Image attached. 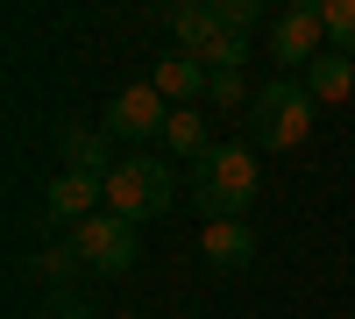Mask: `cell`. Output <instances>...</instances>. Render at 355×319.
I'll return each instance as SVG.
<instances>
[{
    "label": "cell",
    "instance_id": "obj_1",
    "mask_svg": "<svg viewBox=\"0 0 355 319\" xmlns=\"http://www.w3.org/2000/svg\"><path fill=\"white\" fill-rule=\"evenodd\" d=\"M263 192V170H256V149L249 142H214L199 163H192V199L206 220H249Z\"/></svg>",
    "mask_w": 355,
    "mask_h": 319
},
{
    "label": "cell",
    "instance_id": "obj_2",
    "mask_svg": "<svg viewBox=\"0 0 355 319\" xmlns=\"http://www.w3.org/2000/svg\"><path fill=\"white\" fill-rule=\"evenodd\" d=\"M242 128H249V149L263 156H284V149H299V142L313 135V93H306V78H270V85H256V107L242 113Z\"/></svg>",
    "mask_w": 355,
    "mask_h": 319
},
{
    "label": "cell",
    "instance_id": "obj_3",
    "mask_svg": "<svg viewBox=\"0 0 355 319\" xmlns=\"http://www.w3.org/2000/svg\"><path fill=\"white\" fill-rule=\"evenodd\" d=\"M164 206H171V170L157 156H121V170L107 178V213L128 227H150Z\"/></svg>",
    "mask_w": 355,
    "mask_h": 319
},
{
    "label": "cell",
    "instance_id": "obj_4",
    "mask_svg": "<svg viewBox=\"0 0 355 319\" xmlns=\"http://www.w3.org/2000/svg\"><path fill=\"white\" fill-rule=\"evenodd\" d=\"M114 142H157L164 128H171V100L157 93L150 78H135V85H121V93L107 100V121H100Z\"/></svg>",
    "mask_w": 355,
    "mask_h": 319
},
{
    "label": "cell",
    "instance_id": "obj_5",
    "mask_svg": "<svg viewBox=\"0 0 355 319\" xmlns=\"http://www.w3.org/2000/svg\"><path fill=\"white\" fill-rule=\"evenodd\" d=\"M71 248H78L85 277H121V270H135V227L114 220V213H93L85 227H71Z\"/></svg>",
    "mask_w": 355,
    "mask_h": 319
},
{
    "label": "cell",
    "instance_id": "obj_6",
    "mask_svg": "<svg viewBox=\"0 0 355 319\" xmlns=\"http://www.w3.org/2000/svg\"><path fill=\"white\" fill-rule=\"evenodd\" d=\"M93 213H107V178H85V170H57V178L43 185V227L71 235V227H85Z\"/></svg>",
    "mask_w": 355,
    "mask_h": 319
},
{
    "label": "cell",
    "instance_id": "obj_7",
    "mask_svg": "<svg viewBox=\"0 0 355 319\" xmlns=\"http://www.w3.org/2000/svg\"><path fill=\"white\" fill-rule=\"evenodd\" d=\"M327 50V28H320V8L313 0H299V8H284L277 21H270V64H313V57Z\"/></svg>",
    "mask_w": 355,
    "mask_h": 319
},
{
    "label": "cell",
    "instance_id": "obj_8",
    "mask_svg": "<svg viewBox=\"0 0 355 319\" xmlns=\"http://www.w3.org/2000/svg\"><path fill=\"white\" fill-rule=\"evenodd\" d=\"M206 78H214V71H206L192 50H171V57H157V71H150V85H157V93H164L171 107H206Z\"/></svg>",
    "mask_w": 355,
    "mask_h": 319
},
{
    "label": "cell",
    "instance_id": "obj_9",
    "mask_svg": "<svg viewBox=\"0 0 355 319\" xmlns=\"http://www.w3.org/2000/svg\"><path fill=\"white\" fill-rule=\"evenodd\" d=\"M57 149H64V170H85V178H114V170H121L107 128H64V135H57Z\"/></svg>",
    "mask_w": 355,
    "mask_h": 319
},
{
    "label": "cell",
    "instance_id": "obj_10",
    "mask_svg": "<svg viewBox=\"0 0 355 319\" xmlns=\"http://www.w3.org/2000/svg\"><path fill=\"white\" fill-rule=\"evenodd\" d=\"M199 248H206V263H214V270H249V263H256V227H249V220H206Z\"/></svg>",
    "mask_w": 355,
    "mask_h": 319
},
{
    "label": "cell",
    "instance_id": "obj_11",
    "mask_svg": "<svg viewBox=\"0 0 355 319\" xmlns=\"http://www.w3.org/2000/svg\"><path fill=\"white\" fill-rule=\"evenodd\" d=\"M306 93H313V107H341V100L355 93V57L320 50L313 64H306Z\"/></svg>",
    "mask_w": 355,
    "mask_h": 319
},
{
    "label": "cell",
    "instance_id": "obj_12",
    "mask_svg": "<svg viewBox=\"0 0 355 319\" xmlns=\"http://www.w3.org/2000/svg\"><path fill=\"white\" fill-rule=\"evenodd\" d=\"M150 21L171 28V43H178V50H199L206 36H214V0H171V8H157Z\"/></svg>",
    "mask_w": 355,
    "mask_h": 319
},
{
    "label": "cell",
    "instance_id": "obj_13",
    "mask_svg": "<svg viewBox=\"0 0 355 319\" xmlns=\"http://www.w3.org/2000/svg\"><path fill=\"white\" fill-rule=\"evenodd\" d=\"M164 149L178 163H199L214 142H206V107H171V128H164Z\"/></svg>",
    "mask_w": 355,
    "mask_h": 319
},
{
    "label": "cell",
    "instance_id": "obj_14",
    "mask_svg": "<svg viewBox=\"0 0 355 319\" xmlns=\"http://www.w3.org/2000/svg\"><path fill=\"white\" fill-rule=\"evenodd\" d=\"M28 270H36L43 284H71V277H85V263H78V248H71V235H57V241H43L36 255H28Z\"/></svg>",
    "mask_w": 355,
    "mask_h": 319
},
{
    "label": "cell",
    "instance_id": "obj_15",
    "mask_svg": "<svg viewBox=\"0 0 355 319\" xmlns=\"http://www.w3.org/2000/svg\"><path fill=\"white\" fill-rule=\"evenodd\" d=\"M192 57H199L206 71H242V64H249V36H227V28H214V36H206Z\"/></svg>",
    "mask_w": 355,
    "mask_h": 319
},
{
    "label": "cell",
    "instance_id": "obj_16",
    "mask_svg": "<svg viewBox=\"0 0 355 319\" xmlns=\"http://www.w3.org/2000/svg\"><path fill=\"white\" fill-rule=\"evenodd\" d=\"M320 8V28H327V50L355 57V0H313Z\"/></svg>",
    "mask_w": 355,
    "mask_h": 319
},
{
    "label": "cell",
    "instance_id": "obj_17",
    "mask_svg": "<svg viewBox=\"0 0 355 319\" xmlns=\"http://www.w3.org/2000/svg\"><path fill=\"white\" fill-rule=\"evenodd\" d=\"M206 107H214V113H234V107H256V93H249L242 71H214V78H206Z\"/></svg>",
    "mask_w": 355,
    "mask_h": 319
},
{
    "label": "cell",
    "instance_id": "obj_18",
    "mask_svg": "<svg viewBox=\"0 0 355 319\" xmlns=\"http://www.w3.org/2000/svg\"><path fill=\"white\" fill-rule=\"evenodd\" d=\"M256 21H263V0H214V28H227V36H249Z\"/></svg>",
    "mask_w": 355,
    "mask_h": 319
},
{
    "label": "cell",
    "instance_id": "obj_19",
    "mask_svg": "<svg viewBox=\"0 0 355 319\" xmlns=\"http://www.w3.org/2000/svg\"><path fill=\"white\" fill-rule=\"evenodd\" d=\"M50 319H93V312H85L78 298H57V312H50Z\"/></svg>",
    "mask_w": 355,
    "mask_h": 319
}]
</instances>
